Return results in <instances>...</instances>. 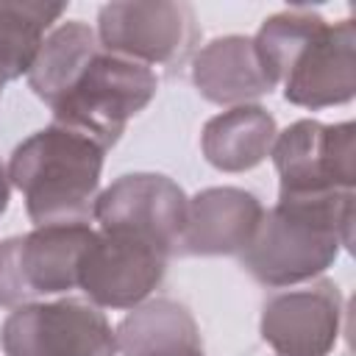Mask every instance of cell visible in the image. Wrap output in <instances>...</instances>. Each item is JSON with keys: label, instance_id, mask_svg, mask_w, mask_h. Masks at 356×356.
Instances as JSON below:
<instances>
[{"label": "cell", "instance_id": "obj_1", "mask_svg": "<svg viewBox=\"0 0 356 356\" xmlns=\"http://www.w3.org/2000/svg\"><path fill=\"white\" fill-rule=\"evenodd\" d=\"M353 242V192L278 197L239 253L264 286H295L325 273Z\"/></svg>", "mask_w": 356, "mask_h": 356}, {"label": "cell", "instance_id": "obj_2", "mask_svg": "<svg viewBox=\"0 0 356 356\" xmlns=\"http://www.w3.org/2000/svg\"><path fill=\"white\" fill-rule=\"evenodd\" d=\"M103 153L92 136L58 122L22 139L8 159V181L22 192L28 217L36 225L89 222Z\"/></svg>", "mask_w": 356, "mask_h": 356}, {"label": "cell", "instance_id": "obj_3", "mask_svg": "<svg viewBox=\"0 0 356 356\" xmlns=\"http://www.w3.org/2000/svg\"><path fill=\"white\" fill-rule=\"evenodd\" d=\"M156 89L159 81L150 67L100 47L70 92L53 106V122L75 128L108 150L122 136L128 120L156 97Z\"/></svg>", "mask_w": 356, "mask_h": 356}, {"label": "cell", "instance_id": "obj_4", "mask_svg": "<svg viewBox=\"0 0 356 356\" xmlns=\"http://www.w3.org/2000/svg\"><path fill=\"white\" fill-rule=\"evenodd\" d=\"M89 222L36 225L0 242V306L19 309L78 286V264L92 242Z\"/></svg>", "mask_w": 356, "mask_h": 356}, {"label": "cell", "instance_id": "obj_5", "mask_svg": "<svg viewBox=\"0 0 356 356\" xmlns=\"http://www.w3.org/2000/svg\"><path fill=\"white\" fill-rule=\"evenodd\" d=\"M6 356H114L117 337L92 300L61 298L11 309L0 328Z\"/></svg>", "mask_w": 356, "mask_h": 356}, {"label": "cell", "instance_id": "obj_6", "mask_svg": "<svg viewBox=\"0 0 356 356\" xmlns=\"http://www.w3.org/2000/svg\"><path fill=\"white\" fill-rule=\"evenodd\" d=\"M278 197L353 192L356 186V125H323L298 120L273 142Z\"/></svg>", "mask_w": 356, "mask_h": 356}, {"label": "cell", "instance_id": "obj_7", "mask_svg": "<svg viewBox=\"0 0 356 356\" xmlns=\"http://www.w3.org/2000/svg\"><path fill=\"white\" fill-rule=\"evenodd\" d=\"M186 203L189 197L172 178L159 172H131L95 197L92 217L100 231L136 236L172 256L186 222Z\"/></svg>", "mask_w": 356, "mask_h": 356}, {"label": "cell", "instance_id": "obj_8", "mask_svg": "<svg viewBox=\"0 0 356 356\" xmlns=\"http://www.w3.org/2000/svg\"><path fill=\"white\" fill-rule=\"evenodd\" d=\"M167 253L128 234L95 231L78 264V286L100 309H136L161 284Z\"/></svg>", "mask_w": 356, "mask_h": 356}, {"label": "cell", "instance_id": "obj_9", "mask_svg": "<svg viewBox=\"0 0 356 356\" xmlns=\"http://www.w3.org/2000/svg\"><path fill=\"white\" fill-rule=\"evenodd\" d=\"M195 33V11L186 3H108L97 14L100 47L145 67L181 61Z\"/></svg>", "mask_w": 356, "mask_h": 356}, {"label": "cell", "instance_id": "obj_10", "mask_svg": "<svg viewBox=\"0 0 356 356\" xmlns=\"http://www.w3.org/2000/svg\"><path fill=\"white\" fill-rule=\"evenodd\" d=\"M261 339L278 356H328L342 331V295L334 281H314L264 303Z\"/></svg>", "mask_w": 356, "mask_h": 356}, {"label": "cell", "instance_id": "obj_11", "mask_svg": "<svg viewBox=\"0 0 356 356\" xmlns=\"http://www.w3.org/2000/svg\"><path fill=\"white\" fill-rule=\"evenodd\" d=\"M284 97L300 108H325L356 95V28L353 19L325 22L298 53L284 75Z\"/></svg>", "mask_w": 356, "mask_h": 356}, {"label": "cell", "instance_id": "obj_12", "mask_svg": "<svg viewBox=\"0 0 356 356\" xmlns=\"http://www.w3.org/2000/svg\"><path fill=\"white\" fill-rule=\"evenodd\" d=\"M264 217L253 192L239 186H209L186 203V222L175 253L184 256H234L242 253Z\"/></svg>", "mask_w": 356, "mask_h": 356}, {"label": "cell", "instance_id": "obj_13", "mask_svg": "<svg viewBox=\"0 0 356 356\" xmlns=\"http://www.w3.org/2000/svg\"><path fill=\"white\" fill-rule=\"evenodd\" d=\"M192 83L206 100L231 108L248 106L275 89L256 56L253 39L248 36H222L209 42L192 61Z\"/></svg>", "mask_w": 356, "mask_h": 356}, {"label": "cell", "instance_id": "obj_14", "mask_svg": "<svg viewBox=\"0 0 356 356\" xmlns=\"http://www.w3.org/2000/svg\"><path fill=\"white\" fill-rule=\"evenodd\" d=\"M114 337L122 356H206L192 312L170 298L145 300L131 309Z\"/></svg>", "mask_w": 356, "mask_h": 356}, {"label": "cell", "instance_id": "obj_15", "mask_svg": "<svg viewBox=\"0 0 356 356\" xmlns=\"http://www.w3.org/2000/svg\"><path fill=\"white\" fill-rule=\"evenodd\" d=\"M278 136L275 120L261 106H234L203 125L200 147L211 167L222 172H245L259 167Z\"/></svg>", "mask_w": 356, "mask_h": 356}, {"label": "cell", "instance_id": "obj_16", "mask_svg": "<svg viewBox=\"0 0 356 356\" xmlns=\"http://www.w3.org/2000/svg\"><path fill=\"white\" fill-rule=\"evenodd\" d=\"M100 53L97 33L81 22L70 19L53 28L28 72V86L39 100H44L50 108L70 92V86L81 78V72L89 67V61Z\"/></svg>", "mask_w": 356, "mask_h": 356}, {"label": "cell", "instance_id": "obj_17", "mask_svg": "<svg viewBox=\"0 0 356 356\" xmlns=\"http://www.w3.org/2000/svg\"><path fill=\"white\" fill-rule=\"evenodd\" d=\"M67 11L64 3L0 0V78L17 81L31 72L50 25Z\"/></svg>", "mask_w": 356, "mask_h": 356}, {"label": "cell", "instance_id": "obj_18", "mask_svg": "<svg viewBox=\"0 0 356 356\" xmlns=\"http://www.w3.org/2000/svg\"><path fill=\"white\" fill-rule=\"evenodd\" d=\"M323 25H325V19L309 8H289L281 14H273L270 19L261 22L259 33L253 36V47H256V56H259L267 78L273 81V86H278L284 81V75L292 67V61L298 58V53L306 47V42Z\"/></svg>", "mask_w": 356, "mask_h": 356}, {"label": "cell", "instance_id": "obj_19", "mask_svg": "<svg viewBox=\"0 0 356 356\" xmlns=\"http://www.w3.org/2000/svg\"><path fill=\"white\" fill-rule=\"evenodd\" d=\"M8 206V175L3 172V164H0V214L6 211Z\"/></svg>", "mask_w": 356, "mask_h": 356}]
</instances>
